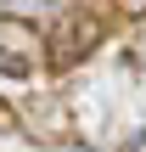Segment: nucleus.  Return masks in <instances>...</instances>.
Segmentation results:
<instances>
[{"label":"nucleus","mask_w":146,"mask_h":152,"mask_svg":"<svg viewBox=\"0 0 146 152\" xmlns=\"http://www.w3.org/2000/svg\"><path fill=\"white\" fill-rule=\"evenodd\" d=\"M45 62V39L28 17H0V73H34Z\"/></svg>","instance_id":"1"},{"label":"nucleus","mask_w":146,"mask_h":152,"mask_svg":"<svg viewBox=\"0 0 146 152\" xmlns=\"http://www.w3.org/2000/svg\"><path fill=\"white\" fill-rule=\"evenodd\" d=\"M90 39H96V23H90L84 11H68V17H62V28L45 39V62L68 68V62H79V56L90 51Z\"/></svg>","instance_id":"2"},{"label":"nucleus","mask_w":146,"mask_h":152,"mask_svg":"<svg viewBox=\"0 0 146 152\" xmlns=\"http://www.w3.org/2000/svg\"><path fill=\"white\" fill-rule=\"evenodd\" d=\"M39 6H45V0H39ZM28 11H34V0H0V17H28Z\"/></svg>","instance_id":"3"}]
</instances>
